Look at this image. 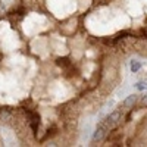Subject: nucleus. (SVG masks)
I'll use <instances>...</instances> for the list:
<instances>
[{
	"label": "nucleus",
	"instance_id": "obj_1",
	"mask_svg": "<svg viewBox=\"0 0 147 147\" xmlns=\"http://www.w3.org/2000/svg\"><path fill=\"white\" fill-rule=\"evenodd\" d=\"M107 132H109V128L103 124V122H100L99 125H97L94 134H93V137H91V143H100L103 141L106 137H107Z\"/></svg>",
	"mask_w": 147,
	"mask_h": 147
},
{
	"label": "nucleus",
	"instance_id": "obj_4",
	"mask_svg": "<svg viewBox=\"0 0 147 147\" xmlns=\"http://www.w3.org/2000/svg\"><path fill=\"white\" fill-rule=\"evenodd\" d=\"M140 62H137V60H132V62H131V71L132 72H137L138 69H140Z\"/></svg>",
	"mask_w": 147,
	"mask_h": 147
},
{
	"label": "nucleus",
	"instance_id": "obj_3",
	"mask_svg": "<svg viewBox=\"0 0 147 147\" xmlns=\"http://www.w3.org/2000/svg\"><path fill=\"white\" fill-rule=\"evenodd\" d=\"M136 102H137V96H128L127 97V99L124 100V105H122V106H124L125 109H131L134 105H136Z\"/></svg>",
	"mask_w": 147,
	"mask_h": 147
},
{
	"label": "nucleus",
	"instance_id": "obj_5",
	"mask_svg": "<svg viewBox=\"0 0 147 147\" xmlns=\"http://www.w3.org/2000/svg\"><path fill=\"white\" fill-rule=\"evenodd\" d=\"M137 90H146L147 88V81H140V82H137Z\"/></svg>",
	"mask_w": 147,
	"mask_h": 147
},
{
	"label": "nucleus",
	"instance_id": "obj_6",
	"mask_svg": "<svg viewBox=\"0 0 147 147\" xmlns=\"http://www.w3.org/2000/svg\"><path fill=\"white\" fill-rule=\"evenodd\" d=\"M141 103H143V105H144V106H147V94H146V96H143V97H141Z\"/></svg>",
	"mask_w": 147,
	"mask_h": 147
},
{
	"label": "nucleus",
	"instance_id": "obj_2",
	"mask_svg": "<svg viewBox=\"0 0 147 147\" xmlns=\"http://www.w3.org/2000/svg\"><path fill=\"white\" fill-rule=\"evenodd\" d=\"M121 116H122V113L119 112V110H115V112H112L109 116H106V119L103 121V124H105L109 129H112V128H115V127L119 125Z\"/></svg>",
	"mask_w": 147,
	"mask_h": 147
}]
</instances>
